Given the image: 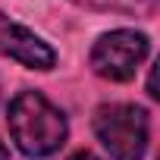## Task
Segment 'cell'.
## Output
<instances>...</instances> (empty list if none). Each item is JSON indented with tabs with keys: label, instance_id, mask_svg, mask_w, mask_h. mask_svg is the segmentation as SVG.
I'll list each match as a JSON object with an SVG mask.
<instances>
[{
	"label": "cell",
	"instance_id": "1",
	"mask_svg": "<svg viewBox=\"0 0 160 160\" xmlns=\"http://www.w3.org/2000/svg\"><path fill=\"white\" fill-rule=\"evenodd\" d=\"M10 135L16 148L25 157H47L66 144L69 126L66 116L41 94V91H22L10 101Z\"/></svg>",
	"mask_w": 160,
	"mask_h": 160
},
{
	"label": "cell",
	"instance_id": "2",
	"mask_svg": "<svg viewBox=\"0 0 160 160\" xmlns=\"http://www.w3.org/2000/svg\"><path fill=\"white\" fill-rule=\"evenodd\" d=\"M94 135L113 160H141L148 151L151 122L135 104H104L94 113Z\"/></svg>",
	"mask_w": 160,
	"mask_h": 160
},
{
	"label": "cell",
	"instance_id": "3",
	"mask_svg": "<svg viewBox=\"0 0 160 160\" xmlns=\"http://www.w3.org/2000/svg\"><path fill=\"white\" fill-rule=\"evenodd\" d=\"M148 53H151L148 35L132 28H116L101 35L98 44L91 47V69L110 82H129Z\"/></svg>",
	"mask_w": 160,
	"mask_h": 160
},
{
	"label": "cell",
	"instance_id": "4",
	"mask_svg": "<svg viewBox=\"0 0 160 160\" xmlns=\"http://www.w3.org/2000/svg\"><path fill=\"white\" fill-rule=\"evenodd\" d=\"M0 53L28 69H53L57 63V50L47 41H41L35 32H28L3 13H0Z\"/></svg>",
	"mask_w": 160,
	"mask_h": 160
},
{
	"label": "cell",
	"instance_id": "5",
	"mask_svg": "<svg viewBox=\"0 0 160 160\" xmlns=\"http://www.w3.org/2000/svg\"><path fill=\"white\" fill-rule=\"evenodd\" d=\"M82 7L91 10H116V13H138V10H151V0H75Z\"/></svg>",
	"mask_w": 160,
	"mask_h": 160
},
{
	"label": "cell",
	"instance_id": "6",
	"mask_svg": "<svg viewBox=\"0 0 160 160\" xmlns=\"http://www.w3.org/2000/svg\"><path fill=\"white\" fill-rule=\"evenodd\" d=\"M69 160H101L98 154H91V151H78V154H72Z\"/></svg>",
	"mask_w": 160,
	"mask_h": 160
},
{
	"label": "cell",
	"instance_id": "7",
	"mask_svg": "<svg viewBox=\"0 0 160 160\" xmlns=\"http://www.w3.org/2000/svg\"><path fill=\"white\" fill-rule=\"evenodd\" d=\"M0 160H10V154H7V148H3V141H0Z\"/></svg>",
	"mask_w": 160,
	"mask_h": 160
}]
</instances>
